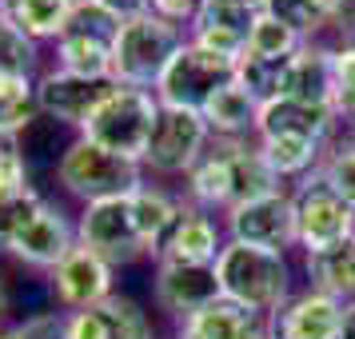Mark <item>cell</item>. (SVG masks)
Returning <instances> with one entry per match:
<instances>
[{"mask_svg":"<svg viewBox=\"0 0 355 339\" xmlns=\"http://www.w3.org/2000/svg\"><path fill=\"white\" fill-rule=\"evenodd\" d=\"M216 279H220V295L232 304L272 315L279 304H288L295 291V268L291 256L284 252H268V247H252V243L227 240L224 252L216 256Z\"/></svg>","mask_w":355,"mask_h":339,"instance_id":"obj_1","label":"cell"},{"mask_svg":"<svg viewBox=\"0 0 355 339\" xmlns=\"http://www.w3.org/2000/svg\"><path fill=\"white\" fill-rule=\"evenodd\" d=\"M184 44H188V28L156 17V12H140V17L124 20L112 52V80L124 88L156 92L164 68L172 64V56Z\"/></svg>","mask_w":355,"mask_h":339,"instance_id":"obj_2","label":"cell"},{"mask_svg":"<svg viewBox=\"0 0 355 339\" xmlns=\"http://www.w3.org/2000/svg\"><path fill=\"white\" fill-rule=\"evenodd\" d=\"M52 176L60 184V192L80 200V204H96V200H112V195H132L136 188L148 184L144 164L120 160V156L96 148L84 136H76L64 148V156L52 168Z\"/></svg>","mask_w":355,"mask_h":339,"instance_id":"obj_3","label":"cell"},{"mask_svg":"<svg viewBox=\"0 0 355 339\" xmlns=\"http://www.w3.org/2000/svg\"><path fill=\"white\" fill-rule=\"evenodd\" d=\"M156 120H160L156 92H148V88H124L120 84L112 96L92 112V120L80 128V136L92 140L96 148H104V152L120 156V160L144 164V152H148Z\"/></svg>","mask_w":355,"mask_h":339,"instance_id":"obj_4","label":"cell"},{"mask_svg":"<svg viewBox=\"0 0 355 339\" xmlns=\"http://www.w3.org/2000/svg\"><path fill=\"white\" fill-rule=\"evenodd\" d=\"M120 24L124 20L108 12L100 0H76L60 36L52 40L56 68L80 72V76H112V52Z\"/></svg>","mask_w":355,"mask_h":339,"instance_id":"obj_5","label":"cell"},{"mask_svg":"<svg viewBox=\"0 0 355 339\" xmlns=\"http://www.w3.org/2000/svg\"><path fill=\"white\" fill-rule=\"evenodd\" d=\"M291 211H295V252L320 256L339 243L355 240V208L343 204L315 172L291 188Z\"/></svg>","mask_w":355,"mask_h":339,"instance_id":"obj_6","label":"cell"},{"mask_svg":"<svg viewBox=\"0 0 355 339\" xmlns=\"http://www.w3.org/2000/svg\"><path fill=\"white\" fill-rule=\"evenodd\" d=\"M76 240L84 247H92L120 268H132L148 256V243L140 240V227H136V211H132V195H112V200H96V204H84L76 216Z\"/></svg>","mask_w":355,"mask_h":339,"instance_id":"obj_7","label":"cell"},{"mask_svg":"<svg viewBox=\"0 0 355 339\" xmlns=\"http://www.w3.org/2000/svg\"><path fill=\"white\" fill-rule=\"evenodd\" d=\"M232 80H236V60L216 56V52L200 49V44L188 40V44L172 56V64L164 68L160 84H156V100L168 104V108H192V112H204L208 100Z\"/></svg>","mask_w":355,"mask_h":339,"instance_id":"obj_8","label":"cell"},{"mask_svg":"<svg viewBox=\"0 0 355 339\" xmlns=\"http://www.w3.org/2000/svg\"><path fill=\"white\" fill-rule=\"evenodd\" d=\"M211 132L204 124V116L192 112V108H168L160 104V120L152 128V140H148L144 152V172L148 176H188L196 168V160L208 152Z\"/></svg>","mask_w":355,"mask_h":339,"instance_id":"obj_9","label":"cell"},{"mask_svg":"<svg viewBox=\"0 0 355 339\" xmlns=\"http://www.w3.org/2000/svg\"><path fill=\"white\" fill-rule=\"evenodd\" d=\"M116 88L120 84L112 76H80V72L49 64V68H40V76H36V112L72 132H80Z\"/></svg>","mask_w":355,"mask_h":339,"instance_id":"obj_10","label":"cell"},{"mask_svg":"<svg viewBox=\"0 0 355 339\" xmlns=\"http://www.w3.org/2000/svg\"><path fill=\"white\" fill-rule=\"evenodd\" d=\"M224 236L236 243H252V247H268V252H295V211H291V192L256 195V200H243L236 208H227L224 216Z\"/></svg>","mask_w":355,"mask_h":339,"instance_id":"obj_11","label":"cell"},{"mask_svg":"<svg viewBox=\"0 0 355 339\" xmlns=\"http://www.w3.org/2000/svg\"><path fill=\"white\" fill-rule=\"evenodd\" d=\"M112 291H116V268L100 256V252L84 247V243H76V247L49 272L52 307H60V311L96 307V304H104Z\"/></svg>","mask_w":355,"mask_h":339,"instance_id":"obj_12","label":"cell"},{"mask_svg":"<svg viewBox=\"0 0 355 339\" xmlns=\"http://www.w3.org/2000/svg\"><path fill=\"white\" fill-rule=\"evenodd\" d=\"M76 243H80L76 240V216L49 195L40 204V211L28 220V227L12 240L8 256L24 268H33V272H52Z\"/></svg>","mask_w":355,"mask_h":339,"instance_id":"obj_13","label":"cell"},{"mask_svg":"<svg viewBox=\"0 0 355 339\" xmlns=\"http://www.w3.org/2000/svg\"><path fill=\"white\" fill-rule=\"evenodd\" d=\"M220 299V279H216V263L200 268V263H172V259H156L152 268V304L172 320H188L196 311Z\"/></svg>","mask_w":355,"mask_h":339,"instance_id":"obj_14","label":"cell"},{"mask_svg":"<svg viewBox=\"0 0 355 339\" xmlns=\"http://www.w3.org/2000/svg\"><path fill=\"white\" fill-rule=\"evenodd\" d=\"M64 339H156V331L140 299L112 291L96 307L64 311Z\"/></svg>","mask_w":355,"mask_h":339,"instance_id":"obj_15","label":"cell"},{"mask_svg":"<svg viewBox=\"0 0 355 339\" xmlns=\"http://www.w3.org/2000/svg\"><path fill=\"white\" fill-rule=\"evenodd\" d=\"M343 304L315 288L291 291L288 304L268 315V339H339Z\"/></svg>","mask_w":355,"mask_h":339,"instance_id":"obj_16","label":"cell"},{"mask_svg":"<svg viewBox=\"0 0 355 339\" xmlns=\"http://www.w3.org/2000/svg\"><path fill=\"white\" fill-rule=\"evenodd\" d=\"M336 108H315V104H300V100H268L259 104V124L256 140H315V144H336L339 132Z\"/></svg>","mask_w":355,"mask_h":339,"instance_id":"obj_17","label":"cell"},{"mask_svg":"<svg viewBox=\"0 0 355 339\" xmlns=\"http://www.w3.org/2000/svg\"><path fill=\"white\" fill-rule=\"evenodd\" d=\"M224 220H216L211 211H200L184 200V211L176 216V224L168 227L156 259H172V263H200V268H211L216 256L224 252ZM152 259V263H156Z\"/></svg>","mask_w":355,"mask_h":339,"instance_id":"obj_18","label":"cell"},{"mask_svg":"<svg viewBox=\"0 0 355 339\" xmlns=\"http://www.w3.org/2000/svg\"><path fill=\"white\" fill-rule=\"evenodd\" d=\"M279 96L315 104V108H336V49L323 40H307L288 60Z\"/></svg>","mask_w":355,"mask_h":339,"instance_id":"obj_19","label":"cell"},{"mask_svg":"<svg viewBox=\"0 0 355 339\" xmlns=\"http://www.w3.org/2000/svg\"><path fill=\"white\" fill-rule=\"evenodd\" d=\"M184 200L200 211L224 216L236 204V160L232 140H211L208 152L196 160V168L184 176Z\"/></svg>","mask_w":355,"mask_h":339,"instance_id":"obj_20","label":"cell"},{"mask_svg":"<svg viewBox=\"0 0 355 339\" xmlns=\"http://www.w3.org/2000/svg\"><path fill=\"white\" fill-rule=\"evenodd\" d=\"M268 336V315L248 311L232 299H216L204 311L176 323V339H263Z\"/></svg>","mask_w":355,"mask_h":339,"instance_id":"obj_21","label":"cell"},{"mask_svg":"<svg viewBox=\"0 0 355 339\" xmlns=\"http://www.w3.org/2000/svg\"><path fill=\"white\" fill-rule=\"evenodd\" d=\"M204 124H208L211 140H256V124H259V100L248 96V88L232 80L224 84L204 108Z\"/></svg>","mask_w":355,"mask_h":339,"instance_id":"obj_22","label":"cell"},{"mask_svg":"<svg viewBox=\"0 0 355 339\" xmlns=\"http://www.w3.org/2000/svg\"><path fill=\"white\" fill-rule=\"evenodd\" d=\"M132 211H136V227H140V240L148 243V256L156 259L168 227L176 224V216L184 211V195L168 192L160 184H144L132 192Z\"/></svg>","mask_w":355,"mask_h":339,"instance_id":"obj_23","label":"cell"},{"mask_svg":"<svg viewBox=\"0 0 355 339\" xmlns=\"http://www.w3.org/2000/svg\"><path fill=\"white\" fill-rule=\"evenodd\" d=\"M304 275L307 288L331 295L339 304H352L355 299V240L339 243L331 252H320V256H304Z\"/></svg>","mask_w":355,"mask_h":339,"instance_id":"obj_24","label":"cell"},{"mask_svg":"<svg viewBox=\"0 0 355 339\" xmlns=\"http://www.w3.org/2000/svg\"><path fill=\"white\" fill-rule=\"evenodd\" d=\"M76 0H0V17H8L36 44H52L64 28Z\"/></svg>","mask_w":355,"mask_h":339,"instance_id":"obj_25","label":"cell"},{"mask_svg":"<svg viewBox=\"0 0 355 339\" xmlns=\"http://www.w3.org/2000/svg\"><path fill=\"white\" fill-rule=\"evenodd\" d=\"M263 12L295 28L304 40H320L323 33L336 28L343 0H263Z\"/></svg>","mask_w":355,"mask_h":339,"instance_id":"obj_26","label":"cell"},{"mask_svg":"<svg viewBox=\"0 0 355 339\" xmlns=\"http://www.w3.org/2000/svg\"><path fill=\"white\" fill-rule=\"evenodd\" d=\"M259 152L272 164L279 184H300L320 168L327 144H315V140H259Z\"/></svg>","mask_w":355,"mask_h":339,"instance_id":"obj_27","label":"cell"},{"mask_svg":"<svg viewBox=\"0 0 355 339\" xmlns=\"http://www.w3.org/2000/svg\"><path fill=\"white\" fill-rule=\"evenodd\" d=\"M259 17H263V0H204L192 28H216V33H232L248 40Z\"/></svg>","mask_w":355,"mask_h":339,"instance_id":"obj_28","label":"cell"},{"mask_svg":"<svg viewBox=\"0 0 355 339\" xmlns=\"http://www.w3.org/2000/svg\"><path fill=\"white\" fill-rule=\"evenodd\" d=\"M36 116V80L0 76V136H20Z\"/></svg>","mask_w":355,"mask_h":339,"instance_id":"obj_29","label":"cell"},{"mask_svg":"<svg viewBox=\"0 0 355 339\" xmlns=\"http://www.w3.org/2000/svg\"><path fill=\"white\" fill-rule=\"evenodd\" d=\"M291 56H248L243 52L240 60H236V84L248 88V96H256L259 104L279 100V84H284V72H288Z\"/></svg>","mask_w":355,"mask_h":339,"instance_id":"obj_30","label":"cell"},{"mask_svg":"<svg viewBox=\"0 0 355 339\" xmlns=\"http://www.w3.org/2000/svg\"><path fill=\"white\" fill-rule=\"evenodd\" d=\"M0 76H40V44L20 33L8 17H0Z\"/></svg>","mask_w":355,"mask_h":339,"instance_id":"obj_31","label":"cell"},{"mask_svg":"<svg viewBox=\"0 0 355 339\" xmlns=\"http://www.w3.org/2000/svg\"><path fill=\"white\" fill-rule=\"evenodd\" d=\"M307 40L295 28H288V24H279L275 17H263L252 24V33H248V44H243V52L248 56H291V52H300Z\"/></svg>","mask_w":355,"mask_h":339,"instance_id":"obj_32","label":"cell"},{"mask_svg":"<svg viewBox=\"0 0 355 339\" xmlns=\"http://www.w3.org/2000/svg\"><path fill=\"white\" fill-rule=\"evenodd\" d=\"M44 200H49V195L40 192L36 184L33 188H24V192H17V195H0V256H8L12 240L28 227V220L40 211Z\"/></svg>","mask_w":355,"mask_h":339,"instance_id":"obj_33","label":"cell"},{"mask_svg":"<svg viewBox=\"0 0 355 339\" xmlns=\"http://www.w3.org/2000/svg\"><path fill=\"white\" fill-rule=\"evenodd\" d=\"M315 176H320L323 184H327V188L343 200V204H352V208H355V148L331 144L327 152H323Z\"/></svg>","mask_w":355,"mask_h":339,"instance_id":"obj_34","label":"cell"},{"mask_svg":"<svg viewBox=\"0 0 355 339\" xmlns=\"http://www.w3.org/2000/svg\"><path fill=\"white\" fill-rule=\"evenodd\" d=\"M24 188H33V168L20 136H0V195H17Z\"/></svg>","mask_w":355,"mask_h":339,"instance_id":"obj_35","label":"cell"},{"mask_svg":"<svg viewBox=\"0 0 355 339\" xmlns=\"http://www.w3.org/2000/svg\"><path fill=\"white\" fill-rule=\"evenodd\" d=\"M336 116L355 124V44L336 49Z\"/></svg>","mask_w":355,"mask_h":339,"instance_id":"obj_36","label":"cell"},{"mask_svg":"<svg viewBox=\"0 0 355 339\" xmlns=\"http://www.w3.org/2000/svg\"><path fill=\"white\" fill-rule=\"evenodd\" d=\"M200 4H204V0H148V12L172 20V24H180V28H192Z\"/></svg>","mask_w":355,"mask_h":339,"instance_id":"obj_37","label":"cell"},{"mask_svg":"<svg viewBox=\"0 0 355 339\" xmlns=\"http://www.w3.org/2000/svg\"><path fill=\"white\" fill-rule=\"evenodd\" d=\"M108 12H116L120 20H132V17H140V12H148V0H100Z\"/></svg>","mask_w":355,"mask_h":339,"instance_id":"obj_38","label":"cell"},{"mask_svg":"<svg viewBox=\"0 0 355 339\" xmlns=\"http://www.w3.org/2000/svg\"><path fill=\"white\" fill-rule=\"evenodd\" d=\"M339 339H355V299L343 304V320H339Z\"/></svg>","mask_w":355,"mask_h":339,"instance_id":"obj_39","label":"cell"},{"mask_svg":"<svg viewBox=\"0 0 355 339\" xmlns=\"http://www.w3.org/2000/svg\"><path fill=\"white\" fill-rule=\"evenodd\" d=\"M8 307H12V299H8V284H4V272H0V331L8 327Z\"/></svg>","mask_w":355,"mask_h":339,"instance_id":"obj_40","label":"cell"},{"mask_svg":"<svg viewBox=\"0 0 355 339\" xmlns=\"http://www.w3.org/2000/svg\"><path fill=\"white\" fill-rule=\"evenodd\" d=\"M0 339H24V336H20V331H17V327H12V323H8V327L0 331Z\"/></svg>","mask_w":355,"mask_h":339,"instance_id":"obj_41","label":"cell"},{"mask_svg":"<svg viewBox=\"0 0 355 339\" xmlns=\"http://www.w3.org/2000/svg\"><path fill=\"white\" fill-rule=\"evenodd\" d=\"M343 144H347V148H355V128H352V136H347V140H343Z\"/></svg>","mask_w":355,"mask_h":339,"instance_id":"obj_42","label":"cell"},{"mask_svg":"<svg viewBox=\"0 0 355 339\" xmlns=\"http://www.w3.org/2000/svg\"><path fill=\"white\" fill-rule=\"evenodd\" d=\"M263 339H268V336H263Z\"/></svg>","mask_w":355,"mask_h":339,"instance_id":"obj_43","label":"cell"}]
</instances>
